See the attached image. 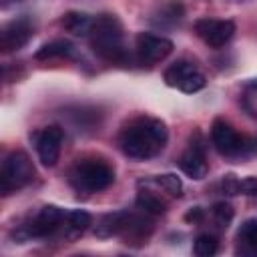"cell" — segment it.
Instances as JSON below:
<instances>
[{"label": "cell", "mask_w": 257, "mask_h": 257, "mask_svg": "<svg viewBox=\"0 0 257 257\" xmlns=\"http://www.w3.org/2000/svg\"><path fill=\"white\" fill-rule=\"evenodd\" d=\"M169 141L167 124L157 116H135L124 122L116 135V145L124 157L135 161H147L157 157Z\"/></svg>", "instance_id": "6da1fadb"}, {"label": "cell", "mask_w": 257, "mask_h": 257, "mask_svg": "<svg viewBox=\"0 0 257 257\" xmlns=\"http://www.w3.org/2000/svg\"><path fill=\"white\" fill-rule=\"evenodd\" d=\"M90 46L94 54L112 64H124L128 60L126 44H124V30L120 20L114 14H100L94 18L90 34Z\"/></svg>", "instance_id": "7a4b0ae2"}, {"label": "cell", "mask_w": 257, "mask_h": 257, "mask_svg": "<svg viewBox=\"0 0 257 257\" xmlns=\"http://www.w3.org/2000/svg\"><path fill=\"white\" fill-rule=\"evenodd\" d=\"M68 183L78 193H98L114 183V169L100 157H82L70 167Z\"/></svg>", "instance_id": "3957f363"}, {"label": "cell", "mask_w": 257, "mask_h": 257, "mask_svg": "<svg viewBox=\"0 0 257 257\" xmlns=\"http://www.w3.org/2000/svg\"><path fill=\"white\" fill-rule=\"evenodd\" d=\"M36 177V169L30 161V157L16 149V151H10L4 161H2V167H0V193L4 197L24 189L26 185H30Z\"/></svg>", "instance_id": "277c9868"}, {"label": "cell", "mask_w": 257, "mask_h": 257, "mask_svg": "<svg viewBox=\"0 0 257 257\" xmlns=\"http://www.w3.org/2000/svg\"><path fill=\"white\" fill-rule=\"evenodd\" d=\"M64 215H66L64 209L56 205H44L18 227L16 239L26 241V239H46V237L58 235Z\"/></svg>", "instance_id": "5b68a950"}, {"label": "cell", "mask_w": 257, "mask_h": 257, "mask_svg": "<svg viewBox=\"0 0 257 257\" xmlns=\"http://www.w3.org/2000/svg\"><path fill=\"white\" fill-rule=\"evenodd\" d=\"M211 143L217 149L219 155L235 159V157H243L249 149L251 143L245 135L237 133L235 126H231L225 118H215L211 124Z\"/></svg>", "instance_id": "8992f818"}, {"label": "cell", "mask_w": 257, "mask_h": 257, "mask_svg": "<svg viewBox=\"0 0 257 257\" xmlns=\"http://www.w3.org/2000/svg\"><path fill=\"white\" fill-rule=\"evenodd\" d=\"M165 82L181 92H187V94H193V92H199L201 88H205L207 84V78L205 74L199 70V66L191 60H175L173 64L167 66L165 74H163Z\"/></svg>", "instance_id": "52a82bcc"}, {"label": "cell", "mask_w": 257, "mask_h": 257, "mask_svg": "<svg viewBox=\"0 0 257 257\" xmlns=\"http://www.w3.org/2000/svg\"><path fill=\"white\" fill-rule=\"evenodd\" d=\"M205 151H207V149H205V139H203V135H201L199 131H195V133L189 137L187 149L181 153V157H179V161H177L179 169H181L187 177H191V179H195V181L205 179L207 173H209V163H207Z\"/></svg>", "instance_id": "ba28073f"}, {"label": "cell", "mask_w": 257, "mask_h": 257, "mask_svg": "<svg viewBox=\"0 0 257 257\" xmlns=\"http://www.w3.org/2000/svg\"><path fill=\"white\" fill-rule=\"evenodd\" d=\"M175 44L167 36H159L153 32H139L135 38V54L139 64L153 66L161 60H165L173 52Z\"/></svg>", "instance_id": "9c48e42d"}, {"label": "cell", "mask_w": 257, "mask_h": 257, "mask_svg": "<svg viewBox=\"0 0 257 257\" xmlns=\"http://www.w3.org/2000/svg\"><path fill=\"white\" fill-rule=\"evenodd\" d=\"M32 141H34L38 161L44 167H54L58 157H60V151H62L64 131L58 124H48V126H42V128L34 131Z\"/></svg>", "instance_id": "30bf717a"}, {"label": "cell", "mask_w": 257, "mask_h": 257, "mask_svg": "<svg viewBox=\"0 0 257 257\" xmlns=\"http://www.w3.org/2000/svg\"><path fill=\"white\" fill-rule=\"evenodd\" d=\"M235 22L225 18H199L195 22V34L211 48H223L235 36Z\"/></svg>", "instance_id": "8fae6325"}, {"label": "cell", "mask_w": 257, "mask_h": 257, "mask_svg": "<svg viewBox=\"0 0 257 257\" xmlns=\"http://www.w3.org/2000/svg\"><path fill=\"white\" fill-rule=\"evenodd\" d=\"M34 36V24L28 16L14 18L2 26L0 32V48L2 52H14L28 44V40Z\"/></svg>", "instance_id": "7c38bea8"}, {"label": "cell", "mask_w": 257, "mask_h": 257, "mask_svg": "<svg viewBox=\"0 0 257 257\" xmlns=\"http://www.w3.org/2000/svg\"><path fill=\"white\" fill-rule=\"evenodd\" d=\"M153 215L143 213V211H126L124 225L120 229V237L128 245H143L153 233Z\"/></svg>", "instance_id": "4fadbf2b"}, {"label": "cell", "mask_w": 257, "mask_h": 257, "mask_svg": "<svg viewBox=\"0 0 257 257\" xmlns=\"http://www.w3.org/2000/svg\"><path fill=\"white\" fill-rule=\"evenodd\" d=\"M90 225H92V217H90V213H86V211H82V209L66 211L58 235H60L64 241H76V239H78Z\"/></svg>", "instance_id": "5bb4252c"}, {"label": "cell", "mask_w": 257, "mask_h": 257, "mask_svg": "<svg viewBox=\"0 0 257 257\" xmlns=\"http://www.w3.org/2000/svg\"><path fill=\"white\" fill-rule=\"evenodd\" d=\"M183 16H185L183 4L179 0H167L151 12V22L157 28H173L183 20Z\"/></svg>", "instance_id": "9a60e30c"}, {"label": "cell", "mask_w": 257, "mask_h": 257, "mask_svg": "<svg viewBox=\"0 0 257 257\" xmlns=\"http://www.w3.org/2000/svg\"><path fill=\"white\" fill-rule=\"evenodd\" d=\"M139 187L153 189L157 193L163 191L165 195H169L173 199H179L183 195V183L173 173H165V175H157V177H151V179H143V181H139Z\"/></svg>", "instance_id": "2e32d148"}, {"label": "cell", "mask_w": 257, "mask_h": 257, "mask_svg": "<svg viewBox=\"0 0 257 257\" xmlns=\"http://www.w3.org/2000/svg\"><path fill=\"white\" fill-rule=\"evenodd\" d=\"M36 60H54V58H66V60H74L78 58L76 54V46L64 38H58V40H52V42H46L42 44L36 54H34Z\"/></svg>", "instance_id": "e0dca14e"}, {"label": "cell", "mask_w": 257, "mask_h": 257, "mask_svg": "<svg viewBox=\"0 0 257 257\" xmlns=\"http://www.w3.org/2000/svg\"><path fill=\"white\" fill-rule=\"evenodd\" d=\"M135 205H137L139 211L149 213V215H163V213H167V201H165V197H161L153 189L139 187V195L135 199Z\"/></svg>", "instance_id": "ac0fdd59"}, {"label": "cell", "mask_w": 257, "mask_h": 257, "mask_svg": "<svg viewBox=\"0 0 257 257\" xmlns=\"http://www.w3.org/2000/svg\"><path fill=\"white\" fill-rule=\"evenodd\" d=\"M92 22H94V18H90L84 12H76V10H70V12L62 14V18H60V26L74 36H88Z\"/></svg>", "instance_id": "d6986e66"}, {"label": "cell", "mask_w": 257, "mask_h": 257, "mask_svg": "<svg viewBox=\"0 0 257 257\" xmlns=\"http://www.w3.org/2000/svg\"><path fill=\"white\" fill-rule=\"evenodd\" d=\"M124 217H126V211H114V213L102 215L96 221L94 235L100 237V239H106V237H112V235H120V229L124 225Z\"/></svg>", "instance_id": "ffe728a7"}, {"label": "cell", "mask_w": 257, "mask_h": 257, "mask_svg": "<svg viewBox=\"0 0 257 257\" xmlns=\"http://www.w3.org/2000/svg\"><path fill=\"white\" fill-rule=\"evenodd\" d=\"M217 249H219V239L211 233L199 235L193 243V253L199 255V257H211V255L217 253Z\"/></svg>", "instance_id": "44dd1931"}, {"label": "cell", "mask_w": 257, "mask_h": 257, "mask_svg": "<svg viewBox=\"0 0 257 257\" xmlns=\"http://www.w3.org/2000/svg\"><path fill=\"white\" fill-rule=\"evenodd\" d=\"M241 106L249 116L257 118V78L249 80L243 86V90H241Z\"/></svg>", "instance_id": "7402d4cb"}, {"label": "cell", "mask_w": 257, "mask_h": 257, "mask_svg": "<svg viewBox=\"0 0 257 257\" xmlns=\"http://www.w3.org/2000/svg\"><path fill=\"white\" fill-rule=\"evenodd\" d=\"M237 239L251 251H257V219H247L239 231H237Z\"/></svg>", "instance_id": "603a6c76"}, {"label": "cell", "mask_w": 257, "mask_h": 257, "mask_svg": "<svg viewBox=\"0 0 257 257\" xmlns=\"http://www.w3.org/2000/svg\"><path fill=\"white\" fill-rule=\"evenodd\" d=\"M70 118H72V124H74L76 131H84V128L94 131V124L98 126V122H94V118H96V112H94V110L76 108V110L70 114Z\"/></svg>", "instance_id": "cb8c5ba5"}, {"label": "cell", "mask_w": 257, "mask_h": 257, "mask_svg": "<svg viewBox=\"0 0 257 257\" xmlns=\"http://www.w3.org/2000/svg\"><path fill=\"white\" fill-rule=\"evenodd\" d=\"M211 215H213V221H215L219 227H227V225L233 221V215H235V211H233V207H231L229 203H225V201H219V203H215V205H213V209H211Z\"/></svg>", "instance_id": "d4e9b609"}, {"label": "cell", "mask_w": 257, "mask_h": 257, "mask_svg": "<svg viewBox=\"0 0 257 257\" xmlns=\"http://www.w3.org/2000/svg\"><path fill=\"white\" fill-rule=\"evenodd\" d=\"M239 181L235 175H225L221 181V189L225 195H239Z\"/></svg>", "instance_id": "484cf974"}, {"label": "cell", "mask_w": 257, "mask_h": 257, "mask_svg": "<svg viewBox=\"0 0 257 257\" xmlns=\"http://www.w3.org/2000/svg\"><path fill=\"white\" fill-rule=\"evenodd\" d=\"M239 195H257V179L247 177L239 181Z\"/></svg>", "instance_id": "4316f807"}, {"label": "cell", "mask_w": 257, "mask_h": 257, "mask_svg": "<svg viewBox=\"0 0 257 257\" xmlns=\"http://www.w3.org/2000/svg\"><path fill=\"white\" fill-rule=\"evenodd\" d=\"M201 217H203V209H201V207H193V209L185 215V219H187V221H193V223L201 221Z\"/></svg>", "instance_id": "83f0119b"}, {"label": "cell", "mask_w": 257, "mask_h": 257, "mask_svg": "<svg viewBox=\"0 0 257 257\" xmlns=\"http://www.w3.org/2000/svg\"><path fill=\"white\" fill-rule=\"evenodd\" d=\"M8 2H18V0H4V6H6Z\"/></svg>", "instance_id": "f1b7e54d"}]
</instances>
